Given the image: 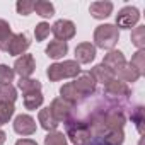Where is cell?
I'll return each instance as SVG.
<instances>
[{"label":"cell","mask_w":145,"mask_h":145,"mask_svg":"<svg viewBox=\"0 0 145 145\" xmlns=\"http://www.w3.org/2000/svg\"><path fill=\"white\" fill-rule=\"evenodd\" d=\"M130 118H131V123H135V126H137L138 133H140V135H143V123H145L143 108H142V106H137L135 109H131Z\"/></svg>","instance_id":"cell-26"},{"label":"cell","mask_w":145,"mask_h":145,"mask_svg":"<svg viewBox=\"0 0 145 145\" xmlns=\"http://www.w3.org/2000/svg\"><path fill=\"white\" fill-rule=\"evenodd\" d=\"M131 67L138 72L140 75L145 74V50H138L133 56H131Z\"/></svg>","instance_id":"cell-27"},{"label":"cell","mask_w":145,"mask_h":145,"mask_svg":"<svg viewBox=\"0 0 145 145\" xmlns=\"http://www.w3.org/2000/svg\"><path fill=\"white\" fill-rule=\"evenodd\" d=\"M89 12L94 19H106L113 14V2L109 0H101V2H92L89 5Z\"/></svg>","instance_id":"cell-13"},{"label":"cell","mask_w":145,"mask_h":145,"mask_svg":"<svg viewBox=\"0 0 145 145\" xmlns=\"http://www.w3.org/2000/svg\"><path fill=\"white\" fill-rule=\"evenodd\" d=\"M89 145H104V143L101 142V138H94V140H92V142H91Z\"/></svg>","instance_id":"cell-36"},{"label":"cell","mask_w":145,"mask_h":145,"mask_svg":"<svg viewBox=\"0 0 145 145\" xmlns=\"http://www.w3.org/2000/svg\"><path fill=\"white\" fill-rule=\"evenodd\" d=\"M131 43L138 50L145 48V26H138V27H135L131 31Z\"/></svg>","instance_id":"cell-29"},{"label":"cell","mask_w":145,"mask_h":145,"mask_svg":"<svg viewBox=\"0 0 145 145\" xmlns=\"http://www.w3.org/2000/svg\"><path fill=\"white\" fill-rule=\"evenodd\" d=\"M31 46V41L27 38L26 33H17L12 36V39L9 41V46H7V53L12 55V56H17V55H24L27 51V48Z\"/></svg>","instance_id":"cell-10"},{"label":"cell","mask_w":145,"mask_h":145,"mask_svg":"<svg viewBox=\"0 0 145 145\" xmlns=\"http://www.w3.org/2000/svg\"><path fill=\"white\" fill-rule=\"evenodd\" d=\"M79 74H80V65L75 60H63L60 63H53L46 70V75L51 82H58L63 79H75Z\"/></svg>","instance_id":"cell-2"},{"label":"cell","mask_w":145,"mask_h":145,"mask_svg":"<svg viewBox=\"0 0 145 145\" xmlns=\"http://www.w3.org/2000/svg\"><path fill=\"white\" fill-rule=\"evenodd\" d=\"M12 125H14V131L22 137H29L36 133V121L29 114H17Z\"/></svg>","instance_id":"cell-9"},{"label":"cell","mask_w":145,"mask_h":145,"mask_svg":"<svg viewBox=\"0 0 145 145\" xmlns=\"http://www.w3.org/2000/svg\"><path fill=\"white\" fill-rule=\"evenodd\" d=\"M91 75L94 77L96 82H99V84H103V86H106L108 82H111L113 79H116V77H114V72H113L111 68H108L106 65H103V63L96 65V67L91 70Z\"/></svg>","instance_id":"cell-16"},{"label":"cell","mask_w":145,"mask_h":145,"mask_svg":"<svg viewBox=\"0 0 145 145\" xmlns=\"http://www.w3.org/2000/svg\"><path fill=\"white\" fill-rule=\"evenodd\" d=\"M50 111H51V114L55 116V120L58 123H65L72 116L74 108H72V104H68L67 101H63L61 97H55L51 101V104H50Z\"/></svg>","instance_id":"cell-8"},{"label":"cell","mask_w":145,"mask_h":145,"mask_svg":"<svg viewBox=\"0 0 145 145\" xmlns=\"http://www.w3.org/2000/svg\"><path fill=\"white\" fill-rule=\"evenodd\" d=\"M126 63V60H125V55H123V51H120V50H111L106 56H104V60H103V65H106L108 68H111L113 72H116L121 65H125Z\"/></svg>","instance_id":"cell-18"},{"label":"cell","mask_w":145,"mask_h":145,"mask_svg":"<svg viewBox=\"0 0 145 145\" xmlns=\"http://www.w3.org/2000/svg\"><path fill=\"white\" fill-rule=\"evenodd\" d=\"M43 101H44V97H43L41 91H38V92H29V94H24V108H26V109H29V111H34V109H38V108L43 104Z\"/></svg>","instance_id":"cell-22"},{"label":"cell","mask_w":145,"mask_h":145,"mask_svg":"<svg viewBox=\"0 0 145 145\" xmlns=\"http://www.w3.org/2000/svg\"><path fill=\"white\" fill-rule=\"evenodd\" d=\"M5 138H7L5 131H4V130H0V145H4V143H5Z\"/></svg>","instance_id":"cell-35"},{"label":"cell","mask_w":145,"mask_h":145,"mask_svg":"<svg viewBox=\"0 0 145 145\" xmlns=\"http://www.w3.org/2000/svg\"><path fill=\"white\" fill-rule=\"evenodd\" d=\"M120 39V31L114 24H101L94 31V46L101 50H114Z\"/></svg>","instance_id":"cell-3"},{"label":"cell","mask_w":145,"mask_h":145,"mask_svg":"<svg viewBox=\"0 0 145 145\" xmlns=\"http://www.w3.org/2000/svg\"><path fill=\"white\" fill-rule=\"evenodd\" d=\"M14 33L10 29V24L5 21V19H0V50L7 51V46H9V41L12 39Z\"/></svg>","instance_id":"cell-21"},{"label":"cell","mask_w":145,"mask_h":145,"mask_svg":"<svg viewBox=\"0 0 145 145\" xmlns=\"http://www.w3.org/2000/svg\"><path fill=\"white\" fill-rule=\"evenodd\" d=\"M17 87L22 91V94H29V92H38L41 91V82L36 79H21L17 82Z\"/></svg>","instance_id":"cell-25"},{"label":"cell","mask_w":145,"mask_h":145,"mask_svg":"<svg viewBox=\"0 0 145 145\" xmlns=\"http://www.w3.org/2000/svg\"><path fill=\"white\" fill-rule=\"evenodd\" d=\"M51 33V26L48 22H39L36 24V29H34V38L36 41H44Z\"/></svg>","instance_id":"cell-31"},{"label":"cell","mask_w":145,"mask_h":145,"mask_svg":"<svg viewBox=\"0 0 145 145\" xmlns=\"http://www.w3.org/2000/svg\"><path fill=\"white\" fill-rule=\"evenodd\" d=\"M140 21V10L137 7L126 5L116 14V27L118 29H131Z\"/></svg>","instance_id":"cell-4"},{"label":"cell","mask_w":145,"mask_h":145,"mask_svg":"<svg viewBox=\"0 0 145 145\" xmlns=\"http://www.w3.org/2000/svg\"><path fill=\"white\" fill-rule=\"evenodd\" d=\"M74 86H75V89L79 91V94L82 97H87V96L96 92L97 82L91 75V72H80V74L75 77V80H74Z\"/></svg>","instance_id":"cell-5"},{"label":"cell","mask_w":145,"mask_h":145,"mask_svg":"<svg viewBox=\"0 0 145 145\" xmlns=\"http://www.w3.org/2000/svg\"><path fill=\"white\" fill-rule=\"evenodd\" d=\"M36 70V63H34V56L29 53L21 55L16 63H14V74L21 75V79H29Z\"/></svg>","instance_id":"cell-7"},{"label":"cell","mask_w":145,"mask_h":145,"mask_svg":"<svg viewBox=\"0 0 145 145\" xmlns=\"http://www.w3.org/2000/svg\"><path fill=\"white\" fill-rule=\"evenodd\" d=\"M44 51H46V55H48L51 60H60V58H63V56L68 53V43L58 41V39L50 41V44L46 46Z\"/></svg>","instance_id":"cell-17"},{"label":"cell","mask_w":145,"mask_h":145,"mask_svg":"<svg viewBox=\"0 0 145 145\" xmlns=\"http://www.w3.org/2000/svg\"><path fill=\"white\" fill-rule=\"evenodd\" d=\"M114 77H116V79H120V80H123V82H126V84H128V82H131V84H133V82H137L142 75H140L138 72L131 67V63H130V61H126L125 65H121V67L114 72Z\"/></svg>","instance_id":"cell-15"},{"label":"cell","mask_w":145,"mask_h":145,"mask_svg":"<svg viewBox=\"0 0 145 145\" xmlns=\"http://www.w3.org/2000/svg\"><path fill=\"white\" fill-rule=\"evenodd\" d=\"M16 9H17V14L29 16L34 10V2H31V0H19V2L16 4Z\"/></svg>","instance_id":"cell-33"},{"label":"cell","mask_w":145,"mask_h":145,"mask_svg":"<svg viewBox=\"0 0 145 145\" xmlns=\"http://www.w3.org/2000/svg\"><path fill=\"white\" fill-rule=\"evenodd\" d=\"M33 12H36L38 16L48 19V17H51L55 14V5L51 2H48V0H38V2H34V10Z\"/></svg>","instance_id":"cell-24"},{"label":"cell","mask_w":145,"mask_h":145,"mask_svg":"<svg viewBox=\"0 0 145 145\" xmlns=\"http://www.w3.org/2000/svg\"><path fill=\"white\" fill-rule=\"evenodd\" d=\"M17 99V89L12 84H0V103L14 104Z\"/></svg>","instance_id":"cell-23"},{"label":"cell","mask_w":145,"mask_h":145,"mask_svg":"<svg viewBox=\"0 0 145 145\" xmlns=\"http://www.w3.org/2000/svg\"><path fill=\"white\" fill-rule=\"evenodd\" d=\"M16 145H38V142L33 140V138H21V140L16 142Z\"/></svg>","instance_id":"cell-34"},{"label":"cell","mask_w":145,"mask_h":145,"mask_svg":"<svg viewBox=\"0 0 145 145\" xmlns=\"http://www.w3.org/2000/svg\"><path fill=\"white\" fill-rule=\"evenodd\" d=\"M104 92L108 96H113V97L120 99V97H128L131 94V89L126 82H123L120 79H113L111 82H108L104 86Z\"/></svg>","instance_id":"cell-12"},{"label":"cell","mask_w":145,"mask_h":145,"mask_svg":"<svg viewBox=\"0 0 145 145\" xmlns=\"http://www.w3.org/2000/svg\"><path fill=\"white\" fill-rule=\"evenodd\" d=\"M14 113H16L14 104H10V103H0V126L9 123L10 118L14 116Z\"/></svg>","instance_id":"cell-28"},{"label":"cell","mask_w":145,"mask_h":145,"mask_svg":"<svg viewBox=\"0 0 145 145\" xmlns=\"http://www.w3.org/2000/svg\"><path fill=\"white\" fill-rule=\"evenodd\" d=\"M101 142L104 145H123L125 142V131L123 130H109L103 135Z\"/></svg>","instance_id":"cell-20"},{"label":"cell","mask_w":145,"mask_h":145,"mask_svg":"<svg viewBox=\"0 0 145 145\" xmlns=\"http://www.w3.org/2000/svg\"><path fill=\"white\" fill-rule=\"evenodd\" d=\"M44 145H68L67 143V137L61 131H50L44 137Z\"/></svg>","instance_id":"cell-30"},{"label":"cell","mask_w":145,"mask_h":145,"mask_svg":"<svg viewBox=\"0 0 145 145\" xmlns=\"http://www.w3.org/2000/svg\"><path fill=\"white\" fill-rule=\"evenodd\" d=\"M38 121L41 123V128H44L46 131H55V130L58 128V125H60V123L55 120V116L51 114L50 108H44V109L39 111V114H38Z\"/></svg>","instance_id":"cell-19"},{"label":"cell","mask_w":145,"mask_h":145,"mask_svg":"<svg viewBox=\"0 0 145 145\" xmlns=\"http://www.w3.org/2000/svg\"><path fill=\"white\" fill-rule=\"evenodd\" d=\"M75 31H77L75 24L72 22V21H68V19H58L51 26V33L55 34V38L58 41H65V43L75 36Z\"/></svg>","instance_id":"cell-6"},{"label":"cell","mask_w":145,"mask_h":145,"mask_svg":"<svg viewBox=\"0 0 145 145\" xmlns=\"http://www.w3.org/2000/svg\"><path fill=\"white\" fill-rule=\"evenodd\" d=\"M65 128H67V135L70 138V142L74 145H89L94 137L87 126V123L84 120H79V118H68L65 121Z\"/></svg>","instance_id":"cell-1"},{"label":"cell","mask_w":145,"mask_h":145,"mask_svg":"<svg viewBox=\"0 0 145 145\" xmlns=\"http://www.w3.org/2000/svg\"><path fill=\"white\" fill-rule=\"evenodd\" d=\"M60 97L63 99V101H67L68 104H79L84 97L79 94V91L75 89V86H74V82H67V84H63L61 87H60Z\"/></svg>","instance_id":"cell-14"},{"label":"cell","mask_w":145,"mask_h":145,"mask_svg":"<svg viewBox=\"0 0 145 145\" xmlns=\"http://www.w3.org/2000/svg\"><path fill=\"white\" fill-rule=\"evenodd\" d=\"M14 77V68H10L9 65H0V84H10Z\"/></svg>","instance_id":"cell-32"},{"label":"cell","mask_w":145,"mask_h":145,"mask_svg":"<svg viewBox=\"0 0 145 145\" xmlns=\"http://www.w3.org/2000/svg\"><path fill=\"white\" fill-rule=\"evenodd\" d=\"M94 58H96V46L92 43L84 41V43H79L75 46V61L79 65L80 63L82 65H87V63L94 61Z\"/></svg>","instance_id":"cell-11"}]
</instances>
